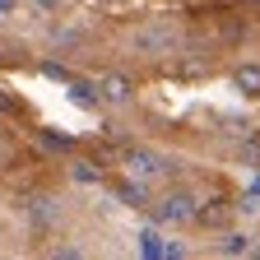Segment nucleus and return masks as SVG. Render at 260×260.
<instances>
[{
    "label": "nucleus",
    "mask_w": 260,
    "mask_h": 260,
    "mask_svg": "<svg viewBox=\"0 0 260 260\" xmlns=\"http://www.w3.org/2000/svg\"><path fill=\"white\" fill-rule=\"evenodd\" d=\"M130 51L144 56V60H168V56L181 51V28L168 23V19H149L130 32Z\"/></svg>",
    "instance_id": "nucleus-1"
},
{
    "label": "nucleus",
    "mask_w": 260,
    "mask_h": 260,
    "mask_svg": "<svg viewBox=\"0 0 260 260\" xmlns=\"http://www.w3.org/2000/svg\"><path fill=\"white\" fill-rule=\"evenodd\" d=\"M149 209H153L158 228H186V223H195V214H200V200H195V190L172 186V190H162Z\"/></svg>",
    "instance_id": "nucleus-2"
},
{
    "label": "nucleus",
    "mask_w": 260,
    "mask_h": 260,
    "mask_svg": "<svg viewBox=\"0 0 260 260\" xmlns=\"http://www.w3.org/2000/svg\"><path fill=\"white\" fill-rule=\"evenodd\" d=\"M121 162H125V177H140V181H158V177H168V168H172V162L162 158L158 149H149V144H130Z\"/></svg>",
    "instance_id": "nucleus-3"
},
{
    "label": "nucleus",
    "mask_w": 260,
    "mask_h": 260,
    "mask_svg": "<svg viewBox=\"0 0 260 260\" xmlns=\"http://www.w3.org/2000/svg\"><path fill=\"white\" fill-rule=\"evenodd\" d=\"M93 88H98V103H107V107H130V98H135V79L125 70H103Z\"/></svg>",
    "instance_id": "nucleus-4"
},
{
    "label": "nucleus",
    "mask_w": 260,
    "mask_h": 260,
    "mask_svg": "<svg viewBox=\"0 0 260 260\" xmlns=\"http://www.w3.org/2000/svg\"><path fill=\"white\" fill-rule=\"evenodd\" d=\"M233 88L246 98V103H260V65L251 60V65H237L233 70Z\"/></svg>",
    "instance_id": "nucleus-5"
},
{
    "label": "nucleus",
    "mask_w": 260,
    "mask_h": 260,
    "mask_svg": "<svg viewBox=\"0 0 260 260\" xmlns=\"http://www.w3.org/2000/svg\"><path fill=\"white\" fill-rule=\"evenodd\" d=\"M251 246H255L251 233H223L214 251H218V255H251Z\"/></svg>",
    "instance_id": "nucleus-6"
},
{
    "label": "nucleus",
    "mask_w": 260,
    "mask_h": 260,
    "mask_svg": "<svg viewBox=\"0 0 260 260\" xmlns=\"http://www.w3.org/2000/svg\"><path fill=\"white\" fill-rule=\"evenodd\" d=\"M116 195H121L125 205H149V190H144V181H140V177L121 181V186H116Z\"/></svg>",
    "instance_id": "nucleus-7"
},
{
    "label": "nucleus",
    "mask_w": 260,
    "mask_h": 260,
    "mask_svg": "<svg viewBox=\"0 0 260 260\" xmlns=\"http://www.w3.org/2000/svg\"><path fill=\"white\" fill-rule=\"evenodd\" d=\"M70 177H75L79 186H98V168H93V162H84V158L70 162Z\"/></svg>",
    "instance_id": "nucleus-8"
},
{
    "label": "nucleus",
    "mask_w": 260,
    "mask_h": 260,
    "mask_svg": "<svg viewBox=\"0 0 260 260\" xmlns=\"http://www.w3.org/2000/svg\"><path fill=\"white\" fill-rule=\"evenodd\" d=\"M47 255H51V260H79V255H84V246H51Z\"/></svg>",
    "instance_id": "nucleus-9"
},
{
    "label": "nucleus",
    "mask_w": 260,
    "mask_h": 260,
    "mask_svg": "<svg viewBox=\"0 0 260 260\" xmlns=\"http://www.w3.org/2000/svg\"><path fill=\"white\" fill-rule=\"evenodd\" d=\"M32 5H38V10H42V14H56V10H60V5H65V0H32Z\"/></svg>",
    "instance_id": "nucleus-10"
},
{
    "label": "nucleus",
    "mask_w": 260,
    "mask_h": 260,
    "mask_svg": "<svg viewBox=\"0 0 260 260\" xmlns=\"http://www.w3.org/2000/svg\"><path fill=\"white\" fill-rule=\"evenodd\" d=\"M14 10V0H0V14H10Z\"/></svg>",
    "instance_id": "nucleus-11"
},
{
    "label": "nucleus",
    "mask_w": 260,
    "mask_h": 260,
    "mask_svg": "<svg viewBox=\"0 0 260 260\" xmlns=\"http://www.w3.org/2000/svg\"><path fill=\"white\" fill-rule=\"evenodd\" d=\"M251 260H260V237H255V246H251Z\"/></svg>",
    "instance_id": "nucleus-12"
},
{
    "label": "nucleus",
    "mask_w": 260,
    "mask_h": 260,
    "mask_svg": "<svg viewBox=\"0 0 260 260\" xmlns=\"http://www.w3.org/2000/svg\"><path fill=\"white\" fill-rule=\"evenodd\" d=\"M0 246H5V223H0Z\"/></svg>",
    "instance_id": "nucleus-13"
}]
</instances>
